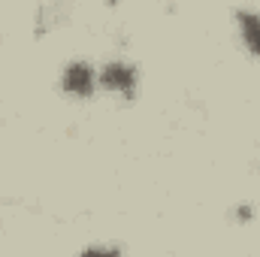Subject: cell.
Wrapping results in <instances>:
<instances>
[{
    "label": "cell",
    "instance_id": "cell-1",
    "mask_svg": "<svg viewBox=\"0 0 260 257\" xmlns=\"http://www.w3.org/2000/svg\"><path fill=\"white\" fill-rule=\"evenodd\" d=\"M100 82H103V88L118 91V94L130 97V94H133V88H136V73H133V67H130V64L115 61V64H106V67H103Z\"/></svg>",
    "mask_w": 260,
    "mask_h": 257
},
{
    "label": "cell",
    "instance_id": "cell-2",
    "mask_svg": "<svg viewBox=\"0 0 260 257\" xmlns=\"http://www.w3.org/2000/svg\"><path fill=\"white\" fill-rule=\"evenodd\" d=\"M64 91L67 94H76V97H88L94 91V70L88 64H70L64 70Z\"/></svg>",
    "mask_w": 260,
    "mask_h": 257
},
{
    "label": "cell",
    "instance_id": "cell-3",
    "mask_svg": "<svg viewBox=\"0 0 260 257\" xmlns=\"http://www.w3.org/2000/svg\"><path fill=\"white\" fill-rule=\"evenodd\" d=\"M239 27H242L245 46L254 55H260V15H254V12H239Z\"/></svg>",
    "mask_w": 260,
    "mask_h": 257
},
{
    "label": "cell",
    "instance_id": "cell-4",
    "mask_svg": "<svg viewBox=\"0 0 260 257\" xmlns=\"http://www.w3.org/2000/svg\"><path fill=\"white\" fill-rule=\"evenodd\" d=\"M251 215H254V212H251L248 206H242V209H239V218H251Z\"/></svg>",
    "mask_w": 260,
    "mask_h": 257
}]
</instances>
